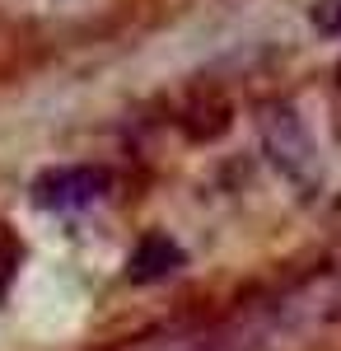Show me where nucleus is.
I'll list each match as a JSON object with an SVG mask.
<instances>
[{
  "instance_id": "nucleus-3",
  "label": "nucleus",
  "mask_w": 341,
  "mask_h": 351,
  "mask_svg": "<svg viewBox=\"0 0 341 351\" xmlns=\"http://www.w3.org/2000/svg\"><path fill=\"white\" fill-rule=\"evenodd\" d=\"M173 267H183V248L173 239H164V234L145 239L131 253V281H159V276H168Z\"/></svg>"
},
{
  "instance_id": "nucleus-1",
  "label": "nucleus",
  "mask_w": 341,
  "mask_h": 351,
  "mask_svg": "<svg viewBox=\"0 0 341 351\" xmlns=\"http://www.w3.org/2000/svg\"><path fill=\"white\" fill-rule=\"evenodd\" d=\"M108 192V173L94 164H71V169H47L38 183H33V202L47 206V211H75L89 206Z\"/></svg>"
},
{
  "instance_id": "nucleus-5",
  "label": "nucleus",
  "mask_w": 341,
  "mask_h": 351,
  "mask_svg": "<svg viewBox=\"0 0 341 351\" xmlns=\"http://www.w3.org/2000/svg\"><path fill=\"white\" fill-rule=\"evenodd\" d=\"M10 281H14V258L0 248V300H5V291H10Z\"/></svg>"
},
{
  "instance_id": "nucleus-4",
  "label": "nucleus",
  "mask_w": 341,
  "mask_h": 351,
  "mask_svg": "<svg viewBox=\"0 0 341 351\" xmlns=\"http://www.w3.org/2000/svg\"><path fill=\"white\" fill-rule=\"evenodd\" d=\"M127 351H210V328H164L131 342Z\"/></svg>"
},
{
  "instance_id": "nucleus-2",
  "label": "nucleus",
  "mask_w": 341,
  "mask_h": 351,
  "mask_svg": "<svg viewBox=\"0 0 341 351\" xmlns=\"http://www.w3.org/2000/svg\"><path fill=\"white\" fill-rule=\"evenodd\" d=\"M262 136H266V145L276 150V164H281V169H290V173H304V164L314 169V141L294 122V112L276 108L262 122Z\"/></svg>"
}]
</instances>
